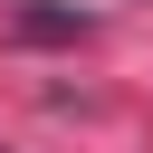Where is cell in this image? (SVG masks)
I'll list each match as a JSON object with an SVG mask.
<instances>
[{"label":"cell","mask_w":153,"mask_h":153,"mask_svg":"<svg viewBox=\"0 0 153 153\" xmlns=\"http://www.w3.org/2000/svg\"><path fill=\"white\" fill-rule=\"evenodd\" d=\"M10 29H19V38H86L96 19H86V10H48V0H19Z\"/></svg>","instance_id":"1"}]
</instances>
